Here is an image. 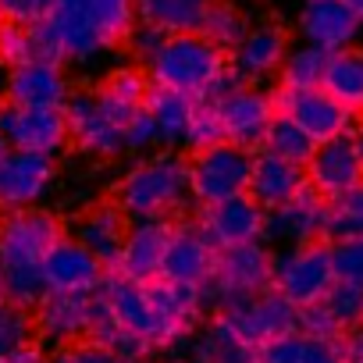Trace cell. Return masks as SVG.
Returning a JSON list of instances; mask_svg holds the SVG:
<instances>
[{"instance_id": "obj_32", "label": "cell", "mask_w": 363, "mask_h": 363, "mask_svg": "<svg viewBox=\"0 0 363 363\" xmlns=\"http://www.w3.org/2000/svg\"><path fill=\"white\" fill-rule=\"evenodd\" d=\"M207 4L211 0H135V15L143 26H153L164 36H178L200 33Z\"/></svg>"}, {"instance_id": "obj_9", "label": "cell", "mask_w": 363, "mask_h": 363, "mask_svg": "<svg viewBox=\"0 0 363 363\" xmlns=\"http://www.w3.org/2000/svg\"><path fill=\"white\" fill-rule=\"evenodd\" d=\"M274 107L278 114L292 118L313 143H328V139H338V135H349V128L356 125V114L345 111L331 93H324L320 86L317 89H289V86H278L274 89Z\"/></svg>"}, {"instance_id": "obj_34", "label": "cell", "mask_w": 363, "mask_h": 363, "mask_svg": "<svg viewBox=\"0 0 363 363\" xmlns=\"http://www.w3.org/2000/svg\"><path fill=\"white\" fill-rule=\"evenodd\" d=\"M324 68H328V54L313 43H299V47H289L278 79L289 89H317L324 82Z\"/></svg>"}, {"instance_id": "obj_10", "label": "cell", "mask_w": 363, "mask_h": 363, "mask_svg": "<svg viewBox=\"0 0 363 363\" xmlns=\"http://www.w3.org/2000/svg\"><path fill=\"white\" fill-rule=\"evenodd\" d=\"M0 139L11 150H33L57 157L72 135L65 111H47V107H18V104H0Z\"/></svg>"}, {"instance_id": "obj_22", "label": "cell", "mask_w": 363, "mask_h": 363, "mask_svg": "<svg viewBox=\"0 0 363 363\" xmlns=\"http://www.w3.org/2000/svg\"><path fill=\"white\" fill-rule=\"evenodd\" d=\"M43 22L61 40L68 61L89 65V61H96L107 50V43L96 33V22L89 15V0H54V8H50V15Z\"/></svg>"}, {"instance_id": "obj_29", "label": "cell", "mask_w": 363, "mask_h": 363, "mask_svg": "<svg viewBox=\"0 0 363 363\" xmlns=\"http://www.w3.org/2000/svg\"><path fill=\"white\" fill-rule=\"evenodd\" d=\"M193 107H196V100L186 96V93H171V89H160V86L150 89L146 114L157 128V146H186Z\"/></svg>"}, {"instance_id": "obj_12", "label": "cell", "mask_w": 363, "mask_h": 363, "mask_svg": "<svg viewBox=\"0 0 363 363\" xmlns=\"http://www.w3.org/2000/svg\"><path fill=\"white\" fill-rule=\"evenodd\" d=\"M214 264H218V246L207 239L200 221L186 218V221L171 225V239H167L164 264H160V278L164 281L203 289L211 281V274H214Z\"/></svg>"}, {"instance_id": "obj_54", "label": "cell", "mask_w": 363, "mask_h": 363, "mask_svg": "<svg viewBox=\"0 0 363 363\" xmlns=\"http://www.w3.org/2000/svg\"><path fill=\"white\" fill-rule=\"evenodd\" d=\"M8 150H11V146H8L4 139H0V164H4V157H8Z\"/></svg>"}, {"instance_id": "obj_46", "label": "cell", "mask_w": 363, "mask_h": 363, "mask_svg": "<svg viewBox=\"0 0 363 363\" xmlns=\"http://www.w3.org/2000/svg\"><path fill=\"white\" fill-rule=\"evenodd\" d=\"M29 36H33V61H40V65H57V68L68 61V54H65L61 40L50 33V26H47V22L29 26Z\"/></svg>"}, {"instance_id": "obj_23", "label": "cell", "mask_w": 363, "mask_h": 363, "mask_svg": "<svg viewBox=\"0 0 363 363\" xmlns=\"http://www.w3.org/2000/svg\"><path fill=\"white\" fill-rule=\"evenodd\" d=\"M289 54V36L278 26H257L246 33V40L228 54L232 72L239 75L242 86H253L260 79H271L281 72V61Z\"/></svg>"}, {"instance_id": "obj_19", "label": "cell", "mask_w": 363, "mask_h": 363, "mask_svg": "<svg viewBox=\"0 0 363 363\" xmlns=\"http://www.w3.org/2000/svg\"><path fill=\"white\" fill-rule=\"evenodd\" d=\"M96 292H47L36 306L40 335L50 338V342H82V338H89Z\"/></svg>"}, {"instance_id": "obj_15", "label": "cell", "mask_w": 363, "mask_h": 363, "mask_svg": "<svg viewBox=\"0 0 363 363\" xmlns=\"http://www.w3.org/2000/svg\"><path fill=\"white\" fill-rule=\"evenodd\" d=\"M54 182V157L33 150H8L0 164V207L29 211Z\"/></svg>"}, {"instance_id": "obj_28", "label": "cell", "mask_w": 363, "mask_h": 363, "mask_svg": "<svg viewBox=\"0 0 363 363\" xmlns=\"http://www.w3.org/2000/svg\"><path fill=\"white\" fill-rule=\"evenodd\" d=\"M164 324L171 328V335L182 342L186 335H193V328L200 324V313H203V292L196 285H178V281H164V278H153L146 281Z\"/></svg>"}, {"instance_id": "obj_31", "label": "cell", "mask_w": 363, "mask_h": 363, "mask_svg": "<svg viewBox=\"0 0 363 363\" xmlns=\"http://www.w3.org/2000/svg\"><path fill=\"white\" fill-rule=\"evenodd\" d=\"M320 89L331 93L345 111L363 114V47H349V50L328 54V68H324Z\"/></svg>"}, {"instance_id": "obj_48", "label": "cell", "mask_w": 363, "mask_h": 363, "mask_svg": "<svg viewBox=\"0 0 363 363\" xmlns=\"http://www.w3.org/2000/svg\"><path fill=\"white\" fill-rule=\"evenodd\" d=\"M164 40H167V36H164L160 29H153V26H143V22H139V26L132 29V36H128V50H132V57H139V61L146 65V61L160 50V43H164Z\"/></svg>"}, {"instance_id": "obj_2", "label": "cell", "mask_w": 363, "mask_h": 363, "mask_svg": "<svg viewBox=\"0 0 363 363\" xmlns=\"http://www.w3.org/2000/svg\"><path fill=\"white\" fill-rule=\"evenodd\" d=\"M189 160L178 153H157L128 167L114 189V203L128 221L174 218L189 203Z\"/></svg>"}, {"instance_id": "obj_4", "label": "cell", "mask_w": 363, "mask_h": 363, "mask_svg": "<svg viewBox=\"0 0 363 363\" xmlns=\"http://www.w3.org/2000/svg\"><path fill=\"white\" fill-rule=\"evenodd\" d=\"M271 278H274V253H271V246L264 239H257V242L218 250L214 274H211V281L200 292H203V303L218 310L228 299L267 292Z\"/></svg>"}, {"instance_id": "obj_21", "label": "cell", "mask_w": 363, "mask_h": 363, "mask_svg": "<svg viewBox=\"0 0 363 363\" xmlns=\"http://www.w3.org/2000/svg\"><path fill=\"white\" fill-rule=\"evenodd\" d=\"M359 29H363V22L342 4V0H310V4H303V11H299L303 43H313L324 54L356 47Z\"/></svg>"}, {"instance_id": "obj_13", "label": "cell", "mask_w": 363, "mask_h": 363, "mask_svg": "<svg viewBox=\"0 0 363 363\" xmlns=\"http://www.w3.org/2000/svg\"><path fill=\"white\" fill-rule=\"evenodd\" d=\"M264 242H281L289 250L306 242H328V200L303 186L296 200H289L278 211H267Z\"/></svg>"}, {"instance_id": "obj_16", "label": "cell", "mask_w": 363, "mask_h": 363, "mask_svg": "<svg viewBox=\"0 0 363 363\" xmlns=\"http://www.w3.org/2000/svg\"><path fill=\"white\" fill-rule=\"evenodd\" d=\"M196 221L218 250H228V246L264 239L267 211L246 193V196H235V200H225V203H214V207H200Z\"/></svg>"}, {"instance_id": "obj_26", "label": "cell", "mask_w": 363, "mask_h": 363, "mask_svg": "<svg viewBox=\"0 0 363 363\" xmlns=\"http://www.w3.org/2000/svg\"><path fill=\"white\" fill-rule=\"evenodd\" d=\"M306 186V171L299 164H289L267 150L253 153V171H250V196L264 211H278L289 200H296Z\"/></svg>"}, {"instance_id": "obj_52", "label": "cell", "mask_w": 363, "mask_h": 363, "mask_svg": "<svg viewBox=\"0 0 363 363\" xmlns=\"http://www.w3.org/2000/svg\"><path fill=\"white\" fill-rule=\"evenodd\" d=\"M349 139H352V150H356V157L363 160V125H352V128H349Z\"/></svg>"}, {"instance_id": "obj_6", "label": "cell", "mask_w": 363, "mask_h": 363, "mask_svg": "<svg viewBox=\"0 0 363 363\" xmlns=\"http://www.w3.org/2000/svg\"><path fill=\"white\" fill-rule=\"evenodd\" d=\"M335 285V260H331V242H306L281 250L274 257V278L271 289L289 299L292 306L306 310L317 306L328 289Z\"/></svg>"}, {"instance_id": "obj_37", "label": "cell", "mask_w": 363, "mask_h": 363, "mask_svg": "<svg viewBox=\"0 0 363 363\" xmlns=\"http://www.w3.org/2000/svg\"><path fill=\"white\" fill-rule=\"evenodd\" d=\"M264 150L274 153V157H281V160H289V164L306 167V160L313 157L317 143H313L292 118L274 114V121H271V128H267V139H264Z\"/></svg>"}, {"instance_id": "obj_44", "label": "cell", "mask_w": 363, "mask_h": 363, "mask_svg": "<svg viewBox=\"0 0 363 363\" xmlns=\"http://www.w3.org/2000/svg\"><path fill=\"white\" fill-rule=\"evenodd\" d=\"M54 0H0V22L15 26H36L50 15Z\"/></svg>"}, {"instance_id": "obj_17", "label": "cell", "mask_w": 363, "mask_h": 363, "mask_svg": "<svg viewBox=\"0 0 363 363\" xmlns=\"http://www.w3.org/2000/svg\"><path fill=\"white\" fill-rule=\"evenodd\" d=\"M171 218H146V221H132L128 225V239L125 250L114 264L118 278H128L135 285H146L153 278H160V264H164V250L171 239Z\"/></svg>"}, {"instance_id": "obj_5", "label": "cell", "mask_w": 363, "mask_h": 363, "mask_svg": "<svg viewBox=\"0 0 363 363\" xmlns=\"http://www.w3.org/2000/svg\"><path fill=\"white\" fill-rule=\"evenodd\" d=\"M250 171H253V153L242 146L218 143V146L196 150L189 157V193L200 207H214V203L246 196Z\"/></svg>"}, {"instance_id": "obj_35", "label": "cell", "mask_w": 363, "mask_h": 363, "mask_svg": "<svg viewBox=\"0 0 363 363\" xmlns=\"http://www.w3.org/2000/svg\"><path fill=\"white\" fill-rule=\"evenodd\" d=\"M89 15L96 22V33L104 36L107 50L128 43L132 29L139 26L135 0H89Z\"/></svg>"}, {"instance_id": "obj_39", "label": "cell", "mask_w": 363, "mask_h": 363, "mask_svg": "<svg viewBox=\"0 0 363 363\" xmlns=\"http://www.w3.org/2000/svg\"><path fill=\"white\" fill-rule=\"evenodd\" d=\"M320 306L335 317V324L342 331H352V328L363 324V285L359 281L335 278V285L328 289V296L320 299Z\"/></svg>"}, {"instance_id": "obj_18", "label": "cell", "mask_w": 363, "mask_h": 363, "mask_svg": "<svg viewBox=\"0 0 363 363\" xmlns=\"http://www.w3.org/2000/svg\"><path fill=\"white\" fill-rule=\"evenodd\" d=\"M65 121L72 143H79L93 157H118L125 153V132L104 114L96 93H72L65 104Z\"/></svg>"}, {"instance_id": "obj_50", "label": "cell", "mask_w": 363, "mask_h": 363, "mask_svg": "<svg viewBox=\"0 0 363 363\" xmlns=\"http://www.w3.org/2000/svg\"><path fill=\"white\" fill-rule=\"evenodd\" d=\"M342 356H345V363H352V359H363V324L342 335Z\"/></svg>"}, {"instance_id": "obj_41", "label": "cell", "mask_w": 363, "mask_h": 363, "mask_svg": "<svg viewBox=\"0 0 363 363\" xmlns=\"http://www.w3.org/2000/svg\"><path fill=\"white\" fill-rule=\"evenodd\" d=\"M0 65H8L11 72L22 65H33V36L29 26L0 22Z\"/></svg>"}, {"instance_id": "obj_33", "label": "cell", "mask_w": 363, "mask_h": 363, "mask_svg": "<svg viewBox=\"0 0 363 363\" xmlns=\"http://www.w3.org/2000/svg\"><path fill=\"white\" fill-rule=\"evenodd\" d=\"M246 33H250V22H246V15L235 4H228V0H211V4H207L200 36H207L218 50L232 54L246 40Z\"/></svg>"}, {"instance_id": "obj_1", "label": "cell", "mask_w": 363, "mask_h": 363, "mask_svg": "<svg viewBox=\"0 0 363 363\" xmlns=\"http://www.w3.org/2000/svg\"><path fill=\"white\" fill-rule=\"evenodd\" d=\"M61 239V221L43 211H15L0 221V281H4L8 303L40 306V299L47 296L43 264Z\"/></svg>"}, {"instance_id": "obj_27", "label": "cell", "mask_w": 363, "mask_h": 363, "mask_svg": "<svg viewBox=\"0 0 363 363\" xmlns=\"http://www.w3.org/2000/svg\"><path fill=\"white\" fill-rule=\"evenodd\" d=\"M150 89H153V82H150L146 72H139V68H114V72L100 82L96 100H100L104 114L125 132V128L146 111Z\"/></svg>"}, {"instance_id": "obj_25", "label": "cell", "mask_w": 363, "mask_h": 363, "mask_svg": "<svg viewBox=\"0 0 363 363\" xmlns=\"http://www.w3.org/2000/svg\"><path fill=\"white\" fill-rule=\"evenodd\" d=\"M125 239H128V218L118 211V203H96L75 221V242L86 246L107 271H114Z\"/></svg>"}, {"instance_id": "obj_8", "label": "cell", "mask_w": 363, "mask_h": 363, "mask_svg": "<svg viewBox=\"0 0 363 363\" xmlns=\"http://www.w3.org/2000/svg\"><path fill=\"white\" fill-rule=\"evenodd\" d=\"M104 299H107L114 320H118L125 331H132L135 338H143L153 352L178 342V338L171 335V328L164 324V317H160V310H157V303H153V296H150L146 285H135V281L118 278L114 271H107Z\"/></svg>"}, {"instance_id": "obj_42", "label": "cell", "mask_w": 363, "mask_h": 363, "mask_svg": "<svg viewBox=\"0 0 363 363\" xmlns=\"http://www.w3.org/2000/svg\"><path fill=\"white\" fill-rule=\"evenodd\" d=\"M218 143H225V135H221V121H218V111H214V104L196 100V107H193V121H189V135H186V146L196 153V150H207V146H218Z\"/></svg>"}, {"instance_id": "obj_3", "label": "cell", "mask_w": 363, "mask_h": 363, "mask_svg": "<svg viewBox=\"0 0 363 363\" xmlns=\"http://www.w3.org/2000/svg\"><path fill=\"white\" fill-rule=\"evenodd\" d=\"M225 68H228V54L218 50L200 33L167 36L160 43V50L146 61V75L153 86L171 89V93H186L193 100H200Z\"/></svg>"}, {"instance_id": "obj_40", "label": "cell", "mask_w": 363, "mask_h": 363, "mask_svg": "<svg viewBox=\"0 0 363 363\" xmlns=\"http://www.w3.org/2000/svg\"><path fill=\"white\" fill-rule=\"evenodd\" d=\"M29 335H33V324H29L26 306H15L4 299L0 303V359L29 345Z\"/></svg>"}, {"instance_id": "obj_38", "label": "cell", "mask_w": 363, "mask_h": 363, "mask_svg": "<svg viewBox=\"0 0 363 363\" xmlns=\"http://www.w3.org/2000/svg\"><path fill=\"white\" fill-rule=\"evenodd\" d=\"M338 239H363V186L328 203V242Z\"/></svg>"}, {"instance_id": "obj_56", "label": "cell", "mask_w": 363, "mask_h": 363, "mask_svg": "<svg viewBox=\"0 0 363 363\" xmlns=\"http://www.w3.org/2000/svg\"><path fill=\"white\" fill-rule=\"evenodd\" d=\"M352 363H363V359H352Z\"/></svg>"}, {"instance_id": "obj_30", "label": "cell", "mask_w": 363, "mask_h": 363, "mask_svg": "<svg viewBox=\"0 0 363 363\" xmlns=\"http://www.w3.org/2000/svg\"><path fill=\"white\" fill-rule=\"evenodd\" d=\"M257 363H345L342 342L313 338V335H281L257 349Z\"/></svg>"}, {"instance_id": "obj_49", "label": "cell", "mask_w": 363, "mask_h": 363, "mask_svg": "<svg viewBox=\"0 0 363 363\" xmlns=\"http://www.w3.org/2000/svg\"><path fill=\"white\" fill-rule=\"evenodd\" d=\"M150 146H157V128H153L150 114L143 111V114L125 128V153H143V150H150Z\"/></svg>"}, {"instance_id": "obj_45", "label": "cell", "mask_w": 363, "mask_h": 363, "mask_svg": "<svg viewBox=\"0 0 363 363\" xmlns=\"http://www.w3.org/2000/svg\"><path fill=\"white\" fill-rule=\"evenodd\" d=\"M50 363H125V359L118 352H111L107 345L82 338V342H72L68 349H61Z\"/></svg>"}, {"instance_id": "obj_51", "label": "cell", "mask_w": 363, "mask_h": 363, "mask_svg": "<svg viewBox=\"0 0 363 363\" xmlns=\"http://www.w3.org/2000/svg\"><path fill=\"white\" fill-rule=\"evenodd\" d=\"M0 363H50L36 345H22L18 352H11V356H4V359H0Z\"/></svg>"}, {"instance_id": "obj_53", "label": "cell", "mask_w": 363, "mask_h": 363, "mask_svg": "<svg viewBox=\"0 0 363 363\" xmlns=\"http://www.w3.org/2000/svg\"><path fill=\"white\" fill-rule=\"evenodd\" d=\"M342 4H345V8H349V11L359 18V22H363V0H342Z\"/></svg>"}, {"instance_id": "obj_43", "label": "cell", "mask_w": 363, "mask_h": 363, "mask_svg": "<svg viewBox=\"0 0 363 363\" xmlns=\"http://www.w3.org/2000/svg\"><path fill=\"white\" fill-rule=\"evenodd\" d=\"M331 260H335V278L363 285V239H338V242H331Z\"/></svg>"}, {"instance_id": "obj_55", "label": "cell", "mask_w": 363, "mask_h": 363, "mask_svg": "<svg viewBox=\"0 0 363 363\" xmlns=\"http://www.w3.org/2000/svg\"><path fill=\"white\" fill-rule=\"evenodd\" d=\"M0 303H4V281H0Z\"/></svg>"}, {"instance_id": "obj_20", "label": "cell", "mask_w": 363, "mask_h": 363, "mask_svg": "<svg viewBox=\"0 0 363 363\" xmlns=\"http://www.w3.org/2000/svg\"><path fill=\"white\" fill-rule=\"evenodd\" d=\"M47 292H96L107 281V267L75 239H61L43 264Z\"/></svg>"}, {"instance_id": "obj_36", "label": "cell", "mask_w": 363, "mask_h": 363, "mask_svg": "<svg viewBox=\"0 0 363 363\" xmlns=\"http://www.w3.org/2000/svg\"><path fill=\"white\" fill-rule=\"evenodd\" d=\"M196 363H257V349L242 345L221 320H214L193 345Z\"/></svg>"}, {"instance_id": "obj_14", "label": "cell", "mask_w": 363, "mask_h": 363, "mask_svg": "<svg viewBox=\"0 0 363 363\" xmlns=\"http://www.w3.org/2000/svg\"><path fill=\"white\" fill-rule=\"evenodd\" d=\"M303 171H306V186L313 193H320L328 203L338 200L342 193L363 186V160L356 157L349 135L317 143V150H313V157L306 160Z\"/></svg>"}, {"instance_id": "obj_7", "label": "cell", "mask_w": 363, "mask_h": 363, "mask_svg": "<svg viewBox=\"0 0 363 363\" xmlns=\"http://www.w3.org/2000/svg\"><path fill=\"white\" fill-rule=\"evenodd\" d=\"M218 320L250 349H260L271 338L299 331V306L281 299L274 289L260 296H239L218 306Z\"/></svg>"}, {"instance_id": "obj_47", "label": "cell", "mask_w": 363, "mask_h": 363, "mask_svg": "<svg viewBox=\"0 0 363 363\" xmlns=\"http://www.w3.org/2000/svg\"><path fill=\"white\" fill-rule=\"evenodd\" d=\"M299 331L303 335H313V338H328V342H342V328L335 324V317L317 303V306H306V310H299Z\"/></svg>"}, {"instance_id": "obj_57", "label": "cell", "mask_w": 363, "mask_h": 363, "mask_svg": "<svg viewBox=\"0 0 363 363\" xmlns=\"http://www.w3.org/2000/svg\"><path fill=\"white\" fill-rule=\"evenodd\" d=\"M303 4H310V0H303Z\"/></svg>"}, {"instance_id": "obj_24", "label": "cell", "mask_w": 363, "mask_h": 363, "mask_svg": "<svg viewBox=\"0 0 363 363\" xmlns=\"http://www.w3.org/2000/svg\"><path fill=\"white\" fill-rule=\"evenodd\" d=\"M8 100L18 107H47V111H65L72 100L68 75L57 65H22L8 75Z\"/></svg>"}, {"instance_id": "obj_11", "label": "cell", "mask_w": 363, "mask_h": 363, "mask_svg": "<svg viewBox=\"0 0 363 363\" xmlns=\"http://www.w3.org/2000/svg\"><path fill=\"white\" fill-rule=\"evenodd\" d=\"M218 111V121H221V135L225 143L232 146H242V150H257L264 146L267 139V128L278 114L274 107V93H264L257 86H239L232 89L221 104H214Z\"/></svg>"}]
</instances>
